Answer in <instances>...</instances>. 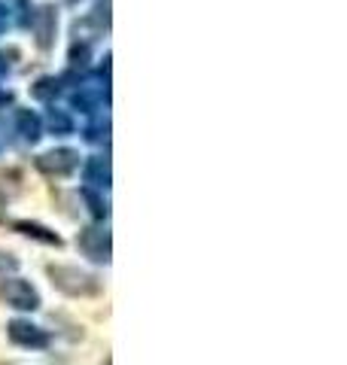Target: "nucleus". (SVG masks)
Listing matches in <instances>:
<instances>
[{"label": "nucleus", "mask_w": 347, "mask_h": 365, "mask_svg": "<svg viewBox=\"0 0 347 365\" xmlns=\"http://www.w3.org/2000/svg\"><path fill=\"white\" fill-rule=\"evenodd\" d=\"M49 277L64 295H98L101 280L89 271H79L74 265H49Z\"/></svg>", "instance_id": "1"}, {"label": "nucleus", "mask_w": 347, "mask_h": 365, "mask_svg": "<svg viewBox=\"0 0 347 365\" xmlns=\"http://www.w3.org/2000/svg\"><path fill=\"white\" fill-rule=\"evenodd\" d=\"M0 302H6L9 307H19V311H37V307H40V295H37V289H34L28 280L4 277V280H0Z\"/></svg>", "instance_id": "2"}, {"label": "nucleus", "mask_w": 347, "mask_h": 365, "mask_svg": "<svg viewBox=\"0 0 347 365\" xmlns=\"http://www.w3.org/2000/svg\"><path fill=\"white\" fill-rule=\"evenodd\" d=\"M9 338H13V344L31 347V350L49 347V335H46L40 326L28 323V319H13V323H9Z\"/></svg>", "instance_id": "3"}, {"label": "nucleus", "mask_w": 347, "mask_h": 365, "mask_svg": "<svg viewBox=\"0 0 347 365\" xmlns=\"http://www.w3.org/2000/svg\"><path fill=\"white\" fill-rule=\"evenodd\" d=\"M79 165V155L74 150H52L37 158V168L49 177H67Z\"/></svg>", "instance_id": "4"}, {"label": "nucleus", "mask_w": 347, "mask_h": 365, "mask_svg": "<svg viewBox=\"0 0 347 365\" xmlns=\"http://www.w3.org/2000/svg\"><path fill=\"white\" fill-rule=\"evenodd\" d=\"M79 250L91 262H110V232H104V228H86L79 235Z\"/></svg>", "instance_id": "5"}, {"label": "nucleus", "mask_w": 347, "mask_h": 365, "mask_svg": "<svg viewBox=\"0 0 347 365\" xmlns=\"http://www.w3.org/2000/svg\"><path fill=\"white\" fill-rule=\"evenodd\" d=\"M13 228H16V232H21V235H28V237H37V241H43V244H55V247H61V237H58L55 232H49L46 225H40V222L19 220V222H13Z\"/></svg>", "instance_id": "6"}, {"label": "nucleus", "mask_w": 347, "mask_h": 365, "mask_svg": "<svg viewBox=\"0 0 347 365\" xmlns=\"http://www.w3.org/2000/svg\"><path fill=\"white\" fill-rule=\"evenodd\" d=\"M34 31H37V43L43 46H49L52 43V31H55V13L49 6H43L37 16H34Z\"/></svg>", "instance_id": "7"}, {"label": "nucleus", "mask_w": 347, "mask_h": 365, "mask_svg": "<svg viewBox=\"0 0 347 365\" xmlns=\"http://www.w3.org/2000/svg\"><path fill=\"white\" fill-rule=\"evenodd\" d=\"M86 182L107 186V182H110V165H107V158H91L89 168H86Z\"/></svg>", "instance_id": "8"}, {"label": "nucleus", "mask_w": 347, "mask_h": 365, "mask_svg": "<svg viewBox=\"0 0 347 365\" xmlns=\"http://www.w3.org/2000/svg\"><path fill=\"white\" fill-rule=\"evenodd\" d=\"M19 128H21V134H25L28 140H37V137H40V122H37V116H34V113H28V110L19 113Z\"/></svg>", "instance_id": "9"}, {"label": "nucleus", "mask_w": 347, "mask_h": 365, "mask_svg": "<svg viewBox=\"0 0 347 365\" xmlns=\"http://www.w3.org/2000/svg\"><path fill=\"white\" fill-rule=\"evenodd\" d=\"M52 91H58V83H55V79H40V83L37 86H34V98H49L52 95Z\"/></svg>", "instance_id": "10"}, {"label": "nucleus", "mask_w": 347, "mask_h": 365, "mask_svg": "<svg viewBox=\"0 0 347 365\" xmlns=\"http://www.w3.org/2000/svg\"><path fill=\"white\" fill-rule=\"evenodd\" d=\"M83 195H86V198H89V204H91V213H95L98 220H104V216H107V207H104V201L95 195V192H89V189L83 192Z\"/></svg>", "instance_id": "11"}, {"label": "nucleus", "mask_w": 347, "mask_h": 365, "mask_svg": "<svg viewBox=\"0 0 347 365\" xmlns=\"http://www.w3.org/2000/svg\"><path fill=\"white\" fill-rule=\"evenodd\" d=\"M13 271H19V259L16 256H9V253H0V274H13Z\"/></svg>", "instance_id": "12"}, {"label": "nucleus", "mask_w": 347, "mask_h": 365, "mask_svg": "<svg viewBox=\"0 0 347 365\" xmlns=\"http://www.w3.org/2000/svg\"><path fill=\"white\" fill-rule=\"evenodd\" d=\"M52 128H58V131H67V128H71V122H67L64 116H58V113L52 110Z\"/></svg>", "instance_id": "13"}, {"label": "nucleus", "mask_w": 347, "mask_h": 365, "mask_svg": "<svg viewBox=\"0 0 347 365\" xmlns=\"http://www.w3.org/2000/svg\"><path fill=\"white\" fill-rule=\"evenodd\" d=\"M9 101V91H0V104H6Z\"/></svg>", "instance_id": "14"}, {"label": "nucleus", "mask_w": 347, "mask_h": 365, "mask_svg": "<svg viewBox=\"0 0 347 365\" xmlns=\"http://www.w3.org/2000/svg\"><path fill=\"white\" fill-rule=\"evenodd\" d=\"M0 207H4V195H0Z\"/></svg>", "instance_id": "15"}, {"label": "nucleus", "mask_w": 347, "mask_h": 365, "mask_svg": "<svg viewBox=\"0 0 347 365\" xmlns=\"http://www.w3.org/2000/svg\"><path fill=\"white\" fill-rule=\"evenodd\" d=\"M0 28H4V19H0Z\"/></svg>", "instance_id": "16"}, {"label": "nucleus", "mask_w": 347, "mask_h": 365, "mask_svg": "<svg viewBox=\"0 0 347 365\" xmlns=\"http://www.w3.org/2000/svg\"><path fill=\"white\" fill-rule=\"evenodd\" d=\"M67 4H74V0H67Z\"/></svg>", "instance_id": "17"}]
</instances>
